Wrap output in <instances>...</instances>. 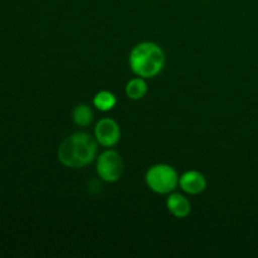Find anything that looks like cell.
Wrapping results in <instances>:
<instances>
[{"instance_id":"obj_1","label":"cell","mask_w":258,"mask_h":258,"mask_svg":"<svg viewBox=\"0 0 258 258\" xmlns=\"http://www.w3.org/2000/svg\"><path fill=\"white\" fill-rule=\"evenodd\" d=\"M97 154V144L86 133L68 136L58 148V159L67 168H85L92 163Z\"/></svg>"},{"instance_id":"obj_2","label":"cell","mask_w":258,"mask_h":258,"mask_svg":"<svg viewBox=\"0 0 258 258\" xmlns=\"http://www.w3.org/2000/svg\"><path fill=\"white\" fill-rule=\"evenodd\" d=\"M130 68L138 77L153 78L163 71L165 54L156 43L143 42L130 52Z\"/></svg>"},{"instance_id":"obj_3","label":"cell","mask_w":258,"mask_h":258,"mask_svg":"<svg viewBox=\"0 0 258 258\" xmlns=\"http://www.w3.org/2000/svg\"><path fill=\"white\" fill-rule=\"evenodd\" d=\"M145 180L149 188L158 194L173 193L179 185L178 173L168 164H156L151 166L146 171Z\"/></svg>"},{"instance_id":"obj_4","label":"cell","mask_w":258,"mask_h":258,"mask_svg":"<svg viewBox=\"0 0 258 258\" xmlns=\"http://www.w3.org/2000/svg\"><path fill=\"white\" fill-rule=\"evenodd\" d=\"M97 174L102 180L115 183L123 174V161L120 154L115 150H106L97 159Z\"/></svg>"},{"instance_id":"obj_5","label":"cell","mask_w":258,"mask_h":258,"mask_svg":"<svg viewBox=\"0 0 258 258\" xmlns=\"http://www.w3.org/2000/svg\"><path fill=\"white\" fill-rule=\"evenodd\" d=\"M95 138L100 145L105 148H112L120 141V126L112 118H102L98 121L95 127Z\"/></svg>"},{"instance_id":"obj_6","label":"cell","mask_w":258,"mask_h":258,"mask_svg":"<svg viewBox=\"0 0 258 258\" xmlns=\"http://www.w3.org/2000/svg\"><path fill=\"white\" fill-rule=\"evenodd\" d=\"M179 185L185 193L197 196L206 190L207 180L206 176L197 170L185 171L183 175L179 178Z\"/></svg>"},{"instance_id":"obj_7","label":"cell","mask_w":258,"mask_h":258,"mask_svg":"<svg viewBox=\"0 0 258 258\" xmlns=\"http://www.w3.org/2000/svg\"><path fill=\"white\" fill-rule=\"evenodd\" d=\"M166 208L175 218L179 219L186 218L191 211L190 202L185 197L178 193L169 194L168 199H166Z\"/></svg>"},{"instance_id":"obj_8","label":"cell","mask_w":258,"mask_h":258,"mask_svg":"<svg viewBox=\"0 0 258 258\" xmlns=\"http://www.w3.org/2000/svg\"><path fill=\"white\" fill-rule=\"evenodd\" d=\"M125 91L127 97L131 100H141L148 93V85L144 81V78H133L127 82Z\"/></svg>"},{"instance_id":"obj_9","label":"cell","mask_w":258,"mask_h":258,"mask_svg":"<svg viewBox=\"0 0 258 258\" xmlns=\"http://www.w3.org/2000/svg\"><path fill=\"white\" fill-rule=\"evenodd\" d=\"M93 105L97 110L102 111V112H107V111H111L116 106V97L110 91H100L93 97Z\"/></svg>"},{"instance_id":"obj_10","label":"cell","mask_w":258,"mask_h":258,"mask_svg":"<svg viewBox=\"0 0 258 258\" xmlns=\"http://www.w3.org/2000/svg\"><path fill=\"white\" fill-rule=\"evenodd\" d=\"M72 117L76 125L85 127V126L91 123V121H92L93 118V113L92 110H91L87 105H78L76 106L75 110H73Z\"/></svg>"}]
</instances>
